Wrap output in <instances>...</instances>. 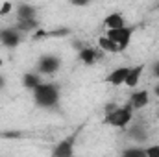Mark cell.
Instances as JSON below:
<instances>
[{"label":"cell","mask_w":159,"mask_h":157,"mask_svg":"<svg viewBox=\"0 0 159 157\" xmlns=\"http://www.w3.org/2000/svg\"><path fill=\"white\" fill-rule=\"evenodd\" d=\"M34 92V104L39 109H56L61 98V89L54 81H43Z\"/></svg>","instance_id":"cell-1"},{"label":"cell","mask_w":159,"mask_h":157,"mask_svg":"<svg viewBox=\"0 0 159 157\" xmlns=\"http://www.w3.org/2000/svg\"><path fill=\"white\" fill-rule=\"evenodd\" d=\"M131 120H133V109H131L129 104H126V105H122V107L119 105L113 113L104 115V124L113 126V128H120V129L128 128Z\"/></svg>","instance_id":"cell-2"},{"label":"cell","mask_w":159,"mask_h":157,"mask_svg":"<svg viewBox=\"0 0 159 157\" xmlns=\"http://www.w3.org/2000/svg\"><path fill=\"white\" fill-rule=\"evenodd\" d=\"M78 137H80V129H76V131H72L70 135H67L65 139H61V141L52 148L50 157H74V148H76Z\"/></svg>","instance_id":"cell-3"},{"label":"cell","mask_w":159,"mask_h":157,"mask_svg":"<svg viewBox=\"0 0 159 157\" xmlns=\"http://www.w3.org/2000/svg\"><path fill=\"white\" fill-rule=\"evenodd\" d=\"M61 67V59L56 54H43L37 61V72L41 74H56Z\"/></svg>","instance_id":"cell-4"},{"label":"cell","mask_w":159,"mask_h":157,"mask_svg":"<svg viewBox=\"0 0 159 157\" xmlns=\"http://www.w3.org/2000/svg\"><path fill=\"white\" fill-rule=\"evenodd\" d=\"M133 32H135V28H131V26H124V28H120V30L107 32L106 35H107L111 41H115L117 46H119V52H122V50H126V48L129 46L131 37H133Z\"/></svg>","instance_id":"cell-5"},{"label":"cell","mask_w":159,"mask_h":157,"mask_svg":"<svg viewBox=\"0 0 159 157\" xmlns=\"http://www.w3.org/2000/svg\"><path fill=\"white\" fill-rule=\"evenodd\" d=\"M22 41V34L17 28H2L0 30V44H4L6 48H15L19 46Z\"/></svg>","instance_id":"cell-6"},{"label":"cell","mask_w":159,"mask_h":157,"mask_svg":"<svg viewBox=\"0 0 159 157\" xmlns=\"http://www.w3.org/2000/svg\"><path fill=\"white\" fill-rule=\"evenodd\" d=\"M128 104L131 105V109H133V111H141V109H144V107L150 104V92H148V91H144V89L135 91V92H131V96H129Z\"/></svg>","instance_id":"cell-7"},{"label":"cell","mask_w":159,"mask_h":157,"mask_svg":"<svg viewBox=\"0 0 159 157\" xmlns=\"http://www.w3.org/2000/svg\"><path fill=\"white\" fill-rule=\"evenodd\" d=\"M98 57H100V54H98V50H96L94 46H83L78 52V59L83 65H87V67L94 65V63L98 61Z\"/></svg>","instance_id":"cell-8"},{"label":"cell","mask_w":159,"mask_h":157,"mask_svg":"<svg viewBox=\"0 0 159 157\" xmlns=\"http://www.w3.org/2000/svg\"><path fill=\"white\" fill-rule=\"evenodd\" d=\"M104 26L107 28V32H113V30H120L126 26V20L122 17V13L115 11V13H109L106 19H104Z\"/></svg>","instance_id":"cell-9"},{"label":"cell","mask_w":159,"mask_h":157,"mask_svg":"<svg viewBox=\"0 0 159 157\" xmlns=\"http://www.w3.org/2000/svg\"><path fill=\"white\" fill-rule=\"evenodd\" d=\"M128 72H129V67H117V69L106 78V81L111 83V85H115V87L124 85V81H126V78H128Z\"/></svg>","instance_id":"cell-10"},{"label":"cell","mask_w":159,"mask_h":157,"mask_svg":"<svg viewBox=\"0 0 159 157\" xmlns=\"http://www.w3.org/2000/svg\"><path fill=\"white\" fill-rule=\"evenodd\" d=\"M129 139H133L135 142H139V144H143V142H146V139H148V129H146V126L141 122V124H135V126H131L129 128Z\"/></svg>","instance_id":"cell-11"},{"label":"cell","mask_w":159,"mask_h":157,"mask_svg":"<svg viewBox=\"0 0 159 157\" xmlns=\"http://www.w3.org/2000/svg\"><path fill=\"white\" fill-rule=\"evenodd\" d=\"M143 72H144V65H135V67H129V72H128V78L124 81V85H128V87H137L139 85V79L143 76Z\"/></svg>","instance_id":"cell-12"},{"label":"cell","mask_w":159,"mask_h":157,"mask_svg":"<svg viewBox=\"0 0 159 157\" xmlns=\"http://www.w3.org/2000/svg\"><path fill=\"white\" fill-rule=\"evenodd\" d=\"M35 15H37V7L35 6L26 4V2H22V4L17 6V20H22V19H37Z\"/></svg>","instance_id":"cell-13"},{"label":"cell","mask_w":159,"mask_h":157,"mask_svg":"<svg viewBox=\"0 0 159 157\" xmlns=\"http://www.w3.org/2000/svg\"><path fill=\"white\" fill-rule=\"evenodd\" d=\"M41 83V74L37 72H24L22 74V87L24 89H30V91H35Z\"/></svg>","instance_id":"cell-14"},{"label":"cell","mask_w":159,"mask_h":157,"mask_svg":"<svg viewBox=\"0 0 159 157\" xmlns=\"http://www.w3.org/2000/svg\"><path fill=\"white\" fill-rule=\"evenodd\" d=\"M20 34H30V32H37L39 28V20L37 19H22V20H17V26H15Z\"/></svg>","instance_id":"cell-15"},{"label":"cell","mask_w":159,"mask_h":157,"mask_svg":"<svg viewBox=\"0 0 159 157\" xmlns=\"http://www.w3.org/2000/svg\"><path fill=\"white\" fill-rule=\"evenodd\" d=\"M98 46H100L104 52H109V54H117V52H119L117 43H115V41H111L107 35H102V37L98 39Z\"/></svg>","instance_id":"cell-16"},{"label":"cell","mask_w":159,"mask_h":157,"mask_svg":"<svg viewBox=\"0 0 159 157\" xmlns=\"http://www.w3.org/2000/svg\"><path fill=\"white\" fill-rule=\"evenodd\" d=\"M120 157H146V148H141V146L126 148V150H122Z\"/></svg>","instance_id":"cell-17"},{"label":"cell","mask_w":159,"mask_h":157,"mask_svg":"<svg viewBox=\"0 0 159 157\" xmlns=\"http://www.w3.org/2000/svg\"><path fill=\"white\" fill-rule=\"evenodd\" d=\"M146 157H159V144L148 146L146 148Z\"/></svg>","instance_id":"cell-18"},{"label":"cell","mask_w":159,"mask_h":157,"mask_svg":"<svg viewBox=\"0 0 159 157\" xmlns=\"http://www.w3.org/2000/svg\"><path fill=\"white\" fill-rule=\"evenodd\" d=\"M11 9H13V4H11V2H4V4L0 6V15H7Z\"/></svg>","instance_id":"cell-19"},{"label":"cell","mask_w":159,"mask_h":157,"mask_svg":"<svg viewBox=\"0 0 159 157\" xmlns=\"http://www.w3.org/2000/svg\"><path fill=\"white\" fill-rule=\"evenodd\" d=\"M117 107H119V105H117L115 102H109V104H107V105L104 107V113H106V115H109V113H113V111H115Z\"/></svg>","instance_id":"cell-20"},{"label":"cell","mask_w":159,"mask_h":157,"mask_svg":"<svg viewBox=\"0 0 159 157\" xmlns=\"http://www.w3.org/2000/svg\"><path fill=\"white\" fill-rule=\"evenodd\" d=\"M152 74H154V78H159V59L152 63Z\"/></svg>","instance_id":"cell-21"},{"label":"cell","mask_w":159,"mask_h":157,"mask_svg":"<svg viewBox=\"0 0 159 157\" xmlns=\"http://www.w3.org/2000/svg\"><path fill=\"white\" fill-rule=\"evenodd\" d=\"M4 87H6V78L0 74V89H4Z\"/></svg>","instance_id":"cell-22"},{"label":"cell","mask_w":159,"mask_h":157,"mask_svg":"<svg viewBox=\"0 0 159 157\" xmlns=\"http://www.w3.org/2000/svg\"><path fill=\"white\" fill-rule=\"evenodd\" d=\"M74 6H87V2H72Z\"/></svg>","instance_id":"cell-23"},{"label":"cell","mask_w":159,"mask_h":157,"mask_svg":"<svg viewBox=\"0 0 159 157\" xmlns=\"http://www.w3.org/2000/svg\"><path fill=\"white\" fill-rule=\"evenodd\" d=\"M154 94H156V96H157V98H159V85H157V87H156V89H154Z\"/></svg>","instance_id":"cell-24"},{"label":"cell","mask_w":159,"mask_h":157,"mask_svg":"<svg viewBox=\"0 0 159 157\" xmlns=\"http://www.w3.org/2000/svg\"><path fill=\"white\" fill-rule=\"evenodd\" d=\"M157 118H159V105H157Z\"/></svg>","instance_id":"cell-25"},{"label":"cell","mask_w":159,"mask_h":157,"mask_svg":"<svg viewBox=\"0 0 159 157\" xmlns=\"http://www.w3.org/2000/svg\"><path fill=\"white\" fill-rule=\"evenodd\" d=\"M0 65H2V59H0Z\"/></svg>","instance_id":"cell-26"},{"label":"cell","mask_w":159,"mask_h":157,"mask_svg":"<svg viewBox=\"0 0 159 157\" xmlns=\"http://www.w3.org/2000/svg\"><path fill=\"white\" fill-rule=\"evenodd\" d=\"M157 9H159V4H157Z\"/></svg>","instance_id":"cell-27"}]
</instances>
